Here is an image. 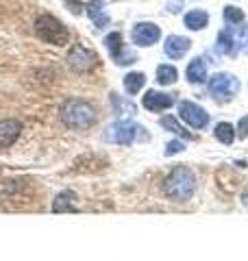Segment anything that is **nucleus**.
<instances>
[{
	"label": "nucleus",
	"mask_w": 248,
	"mask_h": 261,
	"mask_svg": "<svg viewBox=\"0 0 248 261\" xmlns=\"http://www.w3.org/2000/svg\"><path fill=\"white\" fill-rule=\"evenodd\" d=\"M244 20V11L237 7H225V22L227 24H239Z\"/></svg>",
	"instance_id": "22"
},
{
	"label": "nucleus",
	"mask_w": 248,
	"mask_h": 261,
	"mask_svg": "<svg viewBox=\"0 0 248 261\" xmlns=\"http://www.w3.org/2000/svg\"><path fill=\"white\" fill-rule=\"evenodd\" d=\"M179 79V72L175 65H165L161 63L159 68H157V83L159 85H175Z\"/></svg>",
	"instance_id": "20"
},
{
	"label": "nucleus",
	"mask_w": 248,
	"mask_h": 261,
	"mask_svg": "<svg viewBox=\"0 0 248 261\" xmlns=\"http://www.w3.org/2000/svg\"><path fill=\"white\" fill-rule=\"evenodd\" d=\"M35 35L46 44L63 46V44H68V39H70V31L61 20H57L55 15L44 13L35 20Z\"/></svg>",
	"instance_id": "3"
},
{
	"label": "nucleus",
	"mask_w": 248,
	"mask_h": 261,
	"mask_svg": "<svg viewBox=\"0 0 248 261\" xmlns=\"http://www.w3.org/2000/svg\"><path fill=\"white\" fill-rule=\"evenodd\" d=\"M244 48L248 50V31H246V35H244Z\"/></svg>",
	"instance_id": "27"
},
{
	"label": "nucleus",
	"mask_w": 248,
	"mask_h": 261,
	"mask_svg": "<svg viewBox=\"0 0 248 261\" xmlns=\"http://www.w3.org/2000/svg\"><path fill=\"white\" fill-rule=\"evenodd\" d=\"M216 50L220 55H233L235 53V39H233V35H231L229 29L218 33V37H216Z\"/></svg>",
	"instance_id": "18"
},
{
	"label": "nucleus",
	"mask_w": 248,
	"mask_h": 261,
	"mask_svg": "<svg viewBox=\"0 0 248 261\" xmlns=\"http://www.w3.org/2000/svg\"><path fill=\"white\" fill-rule=\"evenodd\" d=\"M209 24V15H207L203 9H194L185 13V27L189 31H201Z\"/></svg>",
	"instance_id": "16"
},
{
	"label": "nucleus",
	"mask_w": 248,
	"mask_h": 261,
	"mask_svg": "<svg viewBox=\"0 0 248 261\" xmlns=\"http://www.w3.org/2000/svg\"><path fill=\"white\" fill-rule=\"evenodd\" d=\"M159 37H161V31L153 22H139V24H135V27H133V33H131L133 44L142 46V48L157 44V42H159Z\"/></svg>",
	"instance_id": "9"
},
{
	"label": "nucleus",
	"mask_w": 248,
	"mask_h": 261,
	"mask_svg": "<svg viewBox=\"0 0 248 261\" xmlns=\"http://www.w3.org/2000/svg\"><path fill=\"white\" fill-rule=\"evenodd\" d=\"M165 9H168L170 13H179L181 9H183V0H168Z\"/></svg>",
	"instance_id": "25"
},
{
	"label": "nucleus",
	"mask_w": 248,
	"mask_h": 261,
	"mask_svg": "<svg viewBox=\"0 0 248 261\" xmlns=\"http://www.w3.org/2000/svg\"><path fill=\"white\" fill-rule=\"evenodd\" d=\"M139 130H142V126H137L135 122L120 120V122H115V124L109 128L107 140L113 142V144H120V146H131L139 137Z\"/></svg>",
	"instance_id": "7"
},
{
	"label": "nucleus",
	"mask_w": 248,
	"mask_h": 261,
	"mask_svg": "<svg viewBox=\"0 0 248 261\" xmlns=\"http://www.w3.org/2000/svg\"><path fill=\"white\" fill-rule=\"evenodd\" d=\"M85 11H87L89 20H92V24L96 29H107V27H109V15L105 13L103 0H92V3L85 7Z\"/></svg>",
	"instance_id": "13"
},
{
	"label": "nucleus",
	"mask_w": 248,
	"mask_h": 261,
	"mask_svg": "<svg viewBox=\"0 0 248 261\" xmlns=\"http://www.w3.org/2000/svg\"><path fill=\"white\" fill-rule=\"evenodd\" d=\"M22 133V124L18 120H0V150L9 148Z\"/></svg>",
	"instance_id": "11"
},
{
	"label": "nucleus",
	"mask_w": 248,
	"mask_h": 261,
	"mask_svg": "<svg viewBox=\"0 0 248 261\" xmlns=\"http://www.w3.org/2000/svg\"><path fill=\"white\" fill-rule=\"evenodd\" d=\"M142 105L148 111L159 113V111L170 109L172 105H175V98H172L170 94H165V92H155V89H148V92L144 94V98H142Z\"/></svg>",
	"instance_id": "10"
},
{
	"label": "nucleus",
	"mask_w": 248,
	"mask_h": 261,
	"mask_svg": "<svg viewBox=\"0 0 248 261\" xmlns=\"http://www.w3.org/2000/svg\"><path fill=\"white\" fill-rule=\"evenodd\" d=\"M185 150V144L181 142V140H172V142H168L165 144V157H172V154H179V152H183Z\"/></svg>",
	"instance_id": "23"
},
{
	"label": "nucleus",
	"mask_w": 248,
	"mask_h": 261,
	"mask_svg": "<svg viewBox=\"0 0 248 261\" xmlns=\"http://www.w3.org/2000/svg\"><path fill=\"white\" fill-rule=\"evenodd\" d=\"M74 192H61V194H57V198L53 202V211L55 214H77L79 207L74 205Z\"/></svg>",
	"instance_id": "15"
},
{
	"label": "nucleus",
	"mask_w": 248,
	"mask_h": 261,
	"mask_svg": "<svg viewBox=\"0 0 248 261\" xmlns=\"http://www.w3.org/2000/svg\"><path fill=\"white\" fill-rule=\"evenodd\" d=\"M237 135L239 137H248V116H244L237 122Z\"/></svg>",
	"instance_id": "24"
},
{
	"label": "nucleus",
	"mask_w": 248,
	"mask_h": 261,
	"mask_svg": "<svg viewBox=\"0 0 248 261\" xmlns=\"http://www.w3.org/2000/svg\"><path fill=\"white\" fill-rule=\"evenodd\" d=\"M213 135H216V140L231 146L235 140V128L233 124H229V122H220V124H216V130H213Z\"/></svg>",
	"instance_id": "21"
},
{
	"label": "nucleus",
	"mask_w": 248,
	"mask_h": 261,
	"mask_svg": "<svg viewBox=\"0 0 248 261\" xmlns=\"http://www.w3.org/2000/svg\"><path fill=\"white\" fill-rule=\"evenodd\" d=\"M61 120L65 122V126H70L74 130H89L96 126L98 116H96V107L85 98H68L61 105Z\"/></svg>",
	"instance_id": "1"
},
{
	"label": "nucleus",
	"mask_w": 248,
	"mask_h": 261,
	"mask_svg": "<svg viewBox=\"0 0 248 261\" xmlns=\"http://www.w3.org/2000/svg\"><path fill=\"white\" fill-rule=\"evenodd\" d=\"M207 85H209V94L220 102L231 100V98L239 92V81L233 74H227V72H218V74H213Z\"/></svg>",
	"instance_id": "4"
},
{
	"label": "nucleus",
	"mask_w": 248,
	"mask_h": 261,
	"mask_svg": "<svg viewBox=\"0 0 248 261\" xmlns=\"http://www.w3.org/2000/svg\"><path fill=\"white\" fill-rule=\"evenodd\" d=\"M185 79L189 81V83H205L207 81V65H205V59H201V57H194L192 61H189L187 70H185Z\"/></svg>",
	"instance_id": "14"
},
{
	"label": "nucleus",
	"mask_w": 248,
	"mask_h": 261,
	"mask_svg": "<svg viewBox=\"0 0 248 261\" xmlns=\"http://www.w3.org/2000/svg\"><path fill=\"white\" fill-rule=\"evenodd\" d=\"M179 118L187 122L192 128L201 130L205 128L207 124H209V113H207L201 105H196L192 100H181L179 102Z\"/></svg>",
	"instance_id": "8"
},
{
	"label": "nucleus",
	"mask_w": 248,
	"mask_h": 261,
	"mask_svg": "<svg viewBox=\"0 0 248 261\" xmlns=\"http://www.w3.org/2000/svg\"><path fill=\"white\" fill-rule=\"evenodd\" d=\"M65 7H68V9H70L72 13H77V15H81V13H83V9H85V7H83L81 3H74V0H65Z\"/></svg>",
	"instance_id": "26"
},
{
	"label": "nucleus",
	"mask_w": 248,
	"mask_h": 261,
	"mask_svg": "<svg viewBox=\"0 0 248 261\" xmlns=\"http://www.w3.org/2000/svg\"><path fill=\"white\" fill-rule=\"evenodd\" d=\"M146 85V76L142 74V72H131V74L124 76V92L135 96L142 92V87Z\"/></svg>",
	"instance_id": "17"
},
{
	"label": "nucleus",
	"mask_w": 248,
	"mask_h": 261,
	"mask_svg": "<svg viewBox=\"0 0 248 261\" xmlns=\"http://www.w3.org/2000/svg\"><path fill=\"white\" fill-rule=\"evenodd\" d=\"M189 48H192V42L181 35H168L165 37V44H163V50L170 59H183V55H187Z\"/></svg>",
	"instance_id": "12"
},
{
	"label": "nucleus",
	"mask_w": 248,
	"mask_h": 261,
	"mask_svg": "<svg viewBox=\"0 0 248 261\" xmlns=\"http://www.w3.org/2000/svg\"><path fill=\"white\" fill-rule=\"evenodd\" d=\"M159 124L165 128V130H170V133H175V135H179V137H183V140H194V135L189 133V130H185L183 126L179 124V120L175 118V116H163L161 120H159Z\"/></svg>",
	"instance_id": "19"
},
{
	"label": "nucleus",
	"mask_w": 248,
	"mask_h": 261,
	"mask_svg": "<svg viewBox=\"0 0 248 261\" xmlns=\"http://www.w3.org/2000/svg\"><path fill=\"white\" fill-rule=\"evenodd\" d=\"M196 176L187 166H177L172 172L165 176L163 181V192L168 198L175 202H187L192 200V196L196 194Z\"/></svg>",
	"instance_id": "2"
},
{
	"label": "nucleus",
	"mask_w": 248,
	"mask_h": 261,
	"mask_svg": "<svg viewBox=\"0 0 248 261\" xmlns=\"http://www.w3.org/2000/svg\"><path fill=\"white\" fill-rule=\"evenodd\" d=\"M65 61H68V65L74 72H89V70H94L98 65V55L94 50H89V48L77 44V46L70 48L68 59Z\"/></svg>",
	"instance_id": "6"
},
{
	"label": "nucleus",
	"mask_w": 248,
	"mask_h": 261,
	"mask_svg": "<svg viewBox=\"0 0 248 261\" xmlns=\"http://www.w3.org/2000/svg\"><path fill=\"white\" fill-rule=\"evenodd\" d=\"M105 48L109 50L111 59L118 65H131V63L137 61V55L122 44V33H118V31H113L105 37Z\"/></svg>",
	"instance_id": "5"
}]
</instances>
